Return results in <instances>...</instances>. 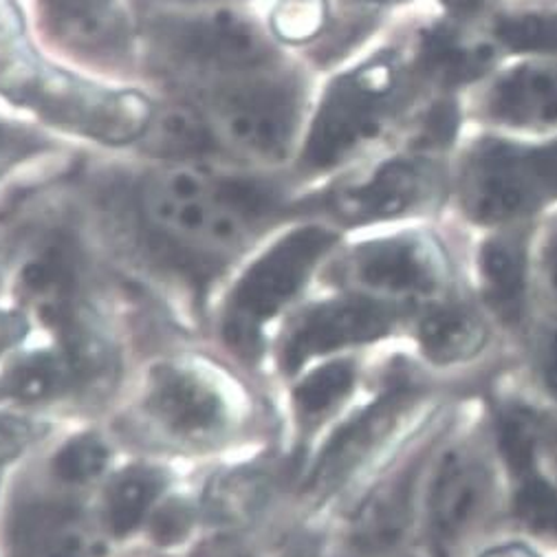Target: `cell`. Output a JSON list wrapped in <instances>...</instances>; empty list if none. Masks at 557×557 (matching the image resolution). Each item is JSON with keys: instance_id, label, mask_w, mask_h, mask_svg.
<instances>
[{"instance_id": "6da1fadb", "label": "cell", "mask_w": 557, "mask_h": 557, "mask_svg": "<svg viewBox=\"0 0 557 557\" xmlns=\"http://www.w3.org/2000/svg\"><path fill=\"white\" fill-rule=\"evenodd\" d=\"M0 96L55 126L111 146L141 139L154 113L139 92L82 79L21 42L0 55Z\"/></svg>"}, {"instance_id": "7a4b0ae2", "label": "cell", "mask_w": 557, "mask_h": 557, "mask_svg": "<svg viewBox=\"0 0 557 557\" xmlns=\"http://www.w3.org/2000/svg\"><path fill=\"white\" fill-rule=\"evenodd\" d=\"M273 199L258 181L174 165L146 183L141 206L157 236L174 247L225 251L243 243Z\"/></svg>"}, {"instance_id": "3957f363", "label": "cell", "mask_w": 557, "mask_h": 557, "mask_svg": "<svg viewBox=\"0 0 557 557\" xmlns=\"http://www.w3.org/2000/svg\"><path fill=\"white\" fill-rule=\"evenodd\" d=\"M335 240L337 236L324 227H300L277 240L247 269L225 315V337L236 350L245 355L258 350L262 324L305 287Z\"/></svg>"}, {"instance_id": "277c9868", "label": "cell", "mask_w": 557, "mask_h": 557, "mask_svg": "<svg viewBox=\"0 0 557 557\" xmlns=\"http://www.w3.org/2000/svg\"><path fill=\"white\" fill-rule=\"evenodd\" d=\"M550 199H557V141L544 148L487 141L462 172V201L481 223L518 219Z\"/></svg>"}, {"instance_id": "5b68a950", "label": "cell", "mask_w": 557, "mask_h": 557, "mask_svg": "<svg viewBox=\"0 0 557 557\" xmlns=\"http://www.w3.org/2000/svg\"><path fill=\"white\" fill-rule=\"evenodd\" d=\"M216 124L234 146L262 159L287 154L300 122L298 79L269 69L225 79L212 98Z\"/></svg>"}, {"instance_id": "8992f818", "label": "cell", "mask_w": 557, "mask_h": 557, "mask_svg": "<svg viewBox=\"0 0 557 557\" xmlns=\"http://www.w3.org/2000/svg\"><path fill=\"white\" fill-rule=\"evenodd\" d=\"M395 90L397 73L388 60H375L335 79L311 126L305 165L329 170L373 139L391 113Z\"/></svg>"}, {"instance_id": "52a82bcc", "label": "cell", "mask_w": 557, "mask_h": 557, "mask_svg": "<svg viewBox=\"0 0 557 557\" xmlns=\"http://www.w3.org/2000/svg\"><path fill=\"white\" fill-rule=\"evenodd\" d=\"M163 58L181 69L238 77L271 66L273 53L258 27L225 8L168 16L154 29Z\"/></svg>"}, {"instance_id": "ba28073f", "label": "cell", "mask_w": 557, "mask_h": 557, "mask_svg": "<svg viewBox=\"0 0 557 557\" xmlns=\"http://www.w3.org/2000/svg\"><path fill=\"white\" fill-rule=\"evenodd\" d=\"M144 412L172 441L210 445L232 425L234 404L212 368L195 361H165L152 368Z\"/></svg>"}, {"instance_id": "9c48e42d", "label": "cell", "mask_w": 557, "mask_h": 557, "mask_svg": "<svg viewBox=\"0 0 557 557\" xmlns=\"http://www.w3.org/2000/svg\"><path fill=\"white\" fill-rule=\"evenodd\" d=\"M492 472L474 447L449 449L428 494V535L438 550H454L483 520L492 500Z\"/></svg>"}, {"instance_id": "30bf717a", "label": "cell", "mask_w": 557, "mask_h": 557, "mask_svg": "<svg viewBox=\"0 0 557 557\" xmlns=\"http://www.w3.org/2000/svg\"><path fill=\"white\" fill-rule=\"evenodd\" d=\"M395 322V309L373 298H339L324 302L289 329L283 342V368L296 370L315 355L384 337Z\"/></svg>"}, {"instance_id": "8fae6325", "label": "cell", "mask_w": 557, "mask_h": 557, "mask_svg": "<svg viewBox=\"0 0 557 557\" xmlns=\"http://www.w3.org/2000/svg\"><path fill=\"white\" fill-rule=\"evenodd\" d=\"M414 401V393L395 388L346 421L326 443L309 479V492L326 496L397 430Z\"/></svg>"}, {"instance_id": "7c38bea8", "label": "cell", "mask_w": 557, "mask_h": 557, "mask_svg": "<svg viewBox=\"0 0 557 557\" xmlns=\"http://www.w3.org/2000/svg\"><path fill=\"white\" fill-rule=\"evenodd\" d=\"M436 195V174L421 161H388L373 176L333 199L339 219L373 223L410 214Z\"/></svg>"}, {"instance_id": "4fadbf2b", "label": "cell", "mask_w": 557, "mask_h": 557, "mask_svg": "<svg viewBox=\"0 0 557 557\" xmlns=\"http://www.w3.org/2000/svg\"><path fill=\"white\" fill-rule=\"evenodd\" d=\"M352 275L359 285L377 294L425 296L438 289L443 262L421 238H386L357 249Z\"/></svg>"}, {"instance_id": "5bb4252c", "label": "cell", "mask_w": 557, "mask_h": 557, "mask_svg": "<svg viewBox=\"0 0 557 557\" xmlns=\"http://www.w3.org/2000/svg\"><path fill=\"white\" fill-rule=\"evenodd\" d=\"M419 468L421 458L408 462L361 505L350 529V544L359 555L386 553L406 537L414 513Z\"/></svg>"}, {"instance_id": "9a60e30c", "label": "cell", "mask_w": 557, "mask_h": 557, "mask_svg": "<svg viewBox=\"0 0 557 557\" xmlns=\"http://www.w3.org/2000/svg\"><path fill=\"white\" fill-rule=\"evenodd\" d=\"M490 113L511 126L557 122V66L529 64L505 75L490 96Z\"/></svg>"}, {"instance_id": "2e32d148", "label": "cell", "mask_w": 557, "mask_h": 557, "mask_svg": "<svg viewBox=\"0 0 557 557\" xmlns=\"http://www.w3.org/2000/svg\"><path fill=\"white\" fill-rule=\"evenodd\" d=\"M12 542L18 557H86V542L73 509L38 500L18 511Z\"/></svg>"}, {"instance_id": "e0dca14e", "label": "cell", "mask_w": 557, "mask_h": 557, "mask_svg": "<svg viewBox=\"0 0 557 557\" xmlns=\"http://www.w3.org/2000/svg\"><path fill=\"white\" fill-rule=\"evenodd\" d=\"M62 331L64 357L71 366L73 384L96 393L109 388L115 380V350L102 329L77 309H62L53 318Z\"/></svg>"}, {"instance_id": "ac0fdd59", "label": "cell", "mask_w": 557, "mask_h": 557, "mask_svg": "<svg viewBox=\"0 0 557 557\" xmlns=\"http://www.w3.org/2000/svg\"><path fill=\"white\" fill-rule=\"evenodd\" d=\"M481 283L492 311L518 324L527 309V260L513 238H494L481 251Z\"/></svg>"}, {"instance_id": "d6986e66", "label": "cell", "mask_w": 557, "mask_h": 557, "mask_svg": "<svg viewBox=\"0 0 557 557\" xmlns=\"http://www.w3.org/2000/svg\"><path fill=\"white\" fill-rule=\"evenodd\" d=\"M419 344L434 363H460L476 357L485 342V322L468 307L447 305L423 315L419 324Z\"/></svg>"}, {"instance_id": "ffe728a7", "label": "cell", "mask_w": 557, "mask_h": 557, "mask_svg": "<svg viewBox=\"0 0 557 557\" xmlns=\"http://www.w3.org/2000/svg\"><path fill=\"white\" fill-rule=\"evenodd\" d=\"M146 148L161 157H199L214 146L210 122L193 107H165L152 113L146 133L141 135Z\"/></svg>"}, {"instance_id": "44dd1931", "label": "cell", "mask_w": 557, "mask_h": 557, "mask_svg": "<svg viewBox=\"0 0 557 557\" xmlns=\"http://www.w3.org/2000/svg\"><path fill=\"white\" fill-rule=\"evenodd\" d=\"M168 476L157 468H128L117 474L107 492V522L113 535L133 533L161 496Z\"/></svg>"}, {"instance_id": "7402d4cb", "label": "cell", "mask_w": 557, "mask_h": 557, "mask_svg": "<svg viewBox=\"0 0 557 557\" xmlns=\"http://www.w3.org/2000/svg\"><path fill=\"white\" fill-rule=\"evenodd\" d=\"M73 386L64 352H34L16 361L0 380V393L18 401H45Z\"/></svg>"}, {"instance_id": "603a6c76", "label": "cell", "mask_w": 557, "mask_h": 557, "mask_svg": "<svg viewBox=\"0 0 557 557\" xmlns=\"http://www.w3.org/2000/svg\"><path fill=\"white\" fill-rule=\"evenodd\" d=\"M269 496V476L243 468L232 470L212 481L206 494V509L212 520L238 524L249 520Z\"/></svg>"}, {"instance_id": "cb8c5ba5", "label": "cell", "mask_w": 557, "mask_h": 557, "mask_svg": "<svg viewBox=\"0 0 557 557\" xmlns=\"http://www.w3.org/2000/svg\"><path fill=\"white\" fill-rule=\"evenodd\" d=\"M355 388V366L350 361H331L296 388L294 401L305 421L318 423L333 412Z\"/></svg>"}, {"instance_id": "d4e9b609", "label": "cell", "mask_w": 557, "mask_h": 557, "mask_svg": "<svg viewBox=\"0 0 557 557\" xmlns=\"http://www.w3.org/2000/svg\"><path fill=\"white\" fill-rule=\"evenodd\" d=\"M516 513L533 533L557 537V487L537 472L518 476Z\"/></svg>"}, {"instance_id": "484cf974", "label": "cell", "mask_w": 557, "mask_h": 557, "mask_svg": "<svg viewBox=\"0 0 557 557\" xmlns=\"http://www.w3.org/2000/svg\"><path fill=\"white\" fill-rule=\"evenodd\" d=\"M111 458L109 447L96 434H79L71 438L53 458V474L71 485L96 481L107 470Z\"/></svg>"}, {"instance_id": "4316f807", "label": "cell", "mask_w": 557, "mask_h": 557, "mask_svg": "<svg viewBox=\"0 0 557 557\" xmlns=\"http://www.w3.org/2000/svg\"><path fill=\"white\" fill-rule=\"evenodd\" d=\"M496 34L513 51L557 53V14H524L505 18Z\"/></svg>"}, {"instance_id": "83f0119b", "label": "cell", "mask_w": 557, "mask_h": 557, "mask_svg": "<svg viewBox=\"0 0 557 557\" xmlns=\"http://www.w3.org/2000/svg\"><path fill=\"white\" fill-rule=\"evenodd\" d=\"M326 23L324 0H285L271 14V27L287 42H307L315 38Z\"/></svg>"}, {"instance_id": "f1b7e54d", "label": "cell", "mask_w": 557, "mask_h": 557, "mask_svg": "<svg viewBox=\"0 0 557 557\" xmlns=\"http://www.w3.org/2000/svg\"><path fill=\"white\" fill-rule=\"evenodd\" d=\"M428 60L432 64V69L438 75H445L447 79H456V77H468L474 71L481 69L483 58L476 53H468L458 49L456 45H451L445 38H434L430 49H428Z\"/></svg>"}, {"instance_id": "f546056e", "label": "cell", "mask_w": 557, "mask_h": 557, "mask_svg": "<svg viewBox=\"0 0 557 557\" xmlns=\"http://www.w3.org/2000/svg\"><path fill=\"white\" fill-rule=\"evenodd\" d=\"M193 522H195V509L188 503L170 500L152 518V537L163 546L183 542V537L190 533Z\"/></svg>"}, {"instance_id": "4dcf8cb0", "label": "cell", "mask_w": 557, "mask_h": 557, "mask_svg": "<svg viewBox=\"0 0 557 557\" xmlns=\"http://www.w3.org/2000/svg\"><path fill=\"white\" fill-rule=\"evenodd\" d=\"M34 436L36 430L32 423L14 417H0V470L18 458Z\"/></svg>"}, {"instance_id": "1f68e13d", "label": "cell", "mask_w": 557, "mask_h": 557, "mask_svg": "<svg viewBox=\"0 0 557 557\" xmlns=\"http://www.w3.org/2000/svg\"><path fill=\"white\" fill-rule=\"evenodd\" d=\"M113 0H42V5L55 25L75 21V18H84L96 12L109 10Z\"/></svg>"}, {"instance_id": "d6a6232c", "label": "cell", "mask_w": 557, "mask_h": 557, "mask_svg": "<svg viewBox=\"0 0 557 557\" xmlns=\"http://www.w3.org/2000/svg\"><path fill=\"white\" fill-rule=\"evenodd\" d=\"M23 12L14 0H0V49L14 47L23 36Z\"/></svg>"}, {"instance_id": "836d02e7", "label": "cell", "mask_w": 557, "mask_h": 557, "mask_svg": "<svg viewBox=\"0 0 557 557\" xmlns=\"http://www.w3.org/2000/svg\"><path fill=\"white\" fill-rule=\"evenodd\" d=\"M29 324L18 311H0V355L25 339Z\"/></svg>"}, {"instance_id": "e575fe53", "label": "cell", "mask_w": 557, "mask_h": 557, "mask_svg": "<svg viewBox=\"0 0 557 557\" xmlns=\"http://www.w3.org/2000/svg\"><path fill=\"white\" fill-rule=\"evenodd\" d=\"M456 128V111L449 104H441L430 113V120L425 124V135L434 144H445L454 135Z\"/></svg>"}, {"instance_id": "d590c367", "label": "cell", "mask_w": 557, "mask_h": 557, "mask_svg": "<svg viewBox=\"0 0 557 557\" xmlns=\"http://www.w3.org/2000/svg\"><path fill=\"white\" fill-rule=\"evenodd\" d=\"M544 271H546L550 289L557 294V232L550 234L544 247Z\"/></svg>"}, {"instance_id": "8d00e7d4", "label": "cell", "mask_w": 557, "mask_h": 557, "mask_svg": "<svg viewBox=\"0 0 557 557\" xmlns=\"http://www.w3.org/2000/svg\"><path fill=\"white\" fill-rule=\"evenodd\" d=\"M544 377H546V386H548L550 395L557 399V335L550 342V348H548V355H546Z\"/></svg>"}, {"instance_id": "74e56055", "label": "cell", "mask_w": 557, "mask_h": 557, "mask_svg": "<svg viewBox=\"0 0 557 557\" xmlns=\"http://www.w3.org/2000/svg\"><path fill=\"white\" fill-rule=\"evenodd\" d=\"M18 148H23V137L14 128H10V126L0 122V161H3L10 152H14Z\"/></svg>"}, {"instance_id": "f35d334b", "label": "cell", "mask_w": 557, "mask_h": 557, "mask_svg": "<svg viewBox=\"0 0 557 557\" xmlns=\"http://www.w3.org/2000/svg\"><path fill=\"white\" fill-rule=\"evenodd\" d=\"M483 557H537L535 550H531L524 544H503V546H494L487 553H483Z\"/></svg>"}, {"instance_id": "ab89813d", "label": "cell", "mask_w": 557, "mask_h": 557, "mask_svg": "<svg viewBox=\"0 0 557 557\" xmlns=\"http://www.w3.org/2000/svg\"><path fill=\"white\" fill-rule=\"evenodd\" d=\"M443 3H445L447 10H451L454 14L468 16V14H474L476 10H481L485 0H443Z\"/></svg>"}, {"instance_id": "60d3db41", "label": "cell", "mask_w": 557, "mask_h": 557, "mask_svg": "<svg viewBox=\"0 0 557 557\" xmlns=\"http://www.w3.org/2000/svg\"><path fill=\"white\" fill-rule=\"evenodd\" d=\"M370 3H399V0H370Z\"/></svg>"}]
</instances>
